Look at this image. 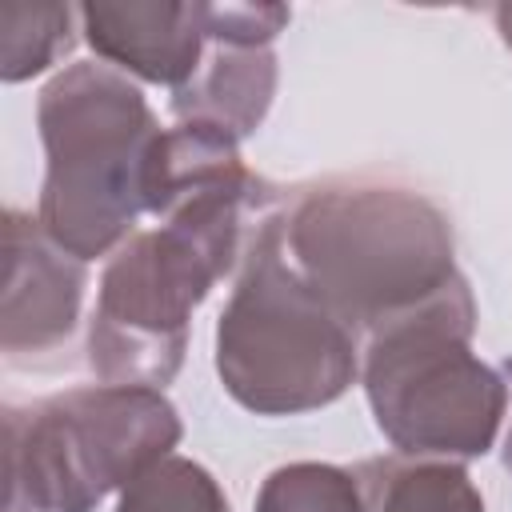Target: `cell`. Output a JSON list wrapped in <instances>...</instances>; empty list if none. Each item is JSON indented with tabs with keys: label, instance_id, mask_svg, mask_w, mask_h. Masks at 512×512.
Returning a JSON list of instances; mask_svg holds the SVG:
<instances>
[{
	"label": "cell",
	"instance_id": "3",
	"mask_svg": "<svg viewBox=\"0 0 512 512\" xmlns=\"http://www.w3.org/2000/svg\"><path fill=\"white\" fill-rule=\"evenodd\" d=\"M44 184L36 220L76 260L116 252L144 216V168L164 132L136 80L76 60L36 100Z\"/></svg>",
	"mask_w": 512,
	"mask_h": 512
},
{
	"label": "cell",
	"instance_id": "17",
	"mask_svg": "<svg viewBox=\"0 0 512 512\" xmlns=\"http://www.w3.org/2000/svg\"><path fill=\"white\" fill-rule=\"evenodd\" d=\"M504 468L512 472V424H508V436H504Z\"/></svg>",
	"mask_w": 512,
	"mask_h": 512
},
{
	"label": "cell",
	"instance_id": "9",
	"mask_svg": "<svg viewBox=\"0 0 512 512\" xmlns=\"http://www.w3.org/2000/svg\"><path fill=\"white\" fill-rule=\"evenodd\" d=\"M264 180L240 160V140L204 120H176L148 152L144 212L172 216L176 208L216 192H260Z\"/></svg>",
	"mask_w": 512,
	"mask_h": 512
},
{
	"label": "cell",
	"instance_id": "16",
	"mask_svg": "<svg viewBox=\"0 0 512 512\" xmlns=\"http://www.w3.org/2000/svg\"><path fill=\"white\" fill-rule=\"evenodd\" d=\"M492 20H496V32H500V40L512 48V0H508V4H496Z\"/></svg>",
	"mask_w": 512,
	"mask_h": 512
},
{
	"label": "cell",
	"instance_id": "4",
	"mask_svg": "<svg viewBox=\"0 0 512 512\" xmlns=\"http://www.w3.org/2000/svg\"><path fill=\"white\" fill-rule=\"evenodd\" d=\"M360 332L300 276L284 220L252 232L216 320V376L256 416H296L340 400L360 376Z\"/></svg>",
	"mask_w": 512,
	"mask_h": 512
},
{
	"label": "cell",
	"instance_id": "15",
	"mask_svg": "<svg viewBox=\"0 0 512 512\" xmlns=\"http://www.w3.org/2000/svg\"><path fill=\"white\" fill-rule=\"evenodd\" d=\"M292 12L284 4H204L200 0V24L212 44L224 48H268L284 28Z\"/></svg>",
	"mask_w": 512,
	"mask_h": 512
},
{
	"label": "cell",
	"instance_id": "14",
	"mask_svg": "<svg viewBox=\"0 0 512 512\" xmlns=\"http://www.w3.org/2000/svg\"><path fill=\"white\" fill-rule=\"evenodd\" d=\"M116 512H232V508L224 488L204 464L188 456H164L120 492Z\"/></svg>",
	"mask_w": 512,
	"mask_h": 512
},
{
	"label": "cell",
	"instance_id": "5",
	"mask_svg": "<svg viewBox=\"0 0 512 512\" xmlns=\"http://www.w3.org/2000/svg\"><path fill=\"white\" fill-rule=\"evenodd\" d=\"M180 436L176 404L144 384H84L4 408V512H92Z\"/></svg>",
	"mask_w": 512,
	"mask_h": 512
},
{
	"label": "cell",
	"instance_id": "7",
	"mask_svg": "<svg viewBox=\"0 0 512 512\" xmlns=\"http://www.w3.org/2000/svg\"><path fill=\"white\" fill-rule=\"evenodd\" d=\"M88 268L64 252L36 216L4 212V300H0V348L12 364L56 352L68 344L80 320Z\"/></svg>",
	"mask_w": 512,
	"mask_h": 512
},
{
	"label": "cell",
	"instance_id": "12",
	"mask_svg": "<svg viewBox=\"0 0 512 512\" xmlns=\"http://www.w3.org/2000/svg\"><path fill=\"white\" fill-rule=\"evenodd\" d=\"M68 4H0V76L20 84L52 68L72 48Z\"/></svg>",
	"mask_w": 512,
	"mask_h": 512
},
{
	"label": "cell",
	"instance_id": "13",
	"mask_svg": "<svg viewBox=\"0 0 512 512\" xmlns=\"http://www.w3.org/2000/svg\"><path fill=\"white\" fill-rule=\"evenodd\" d=\"M252 512H364V492L352 468L296 460L264 476Z\"/></svg>",
	"mask_w": 512,
	"mask_h": 512
},
{
	"label": "cell",
	"instance_id": "10",
	"mask_svg": "<svg viewBox=\"0 0 512 512\" xmlns=\"http://www.w3.org/2000/svg\"><path fill=\"white\" fill-rule=\"evenodd\" d=\"M276 52L272 48H224L200 64V72L172 92L176 120H204L232 132L236 140L252 136L276 96Z\"/></svg>",
	"mask_w": 512,
	"mask_h": 512
},
{
	"label": "cell",
	"instance_id": "2",
	"mask_svg": "<svg viewBox=\"0 0 512 512\" xmlns=\"http://www.w3.org/2000/svg\"><path fill=\"white\" fill-rule=\"evenodd\" d=\"M260 200L264 188L200 196L112 252L88 320V368L100 384L164 388L180 372L188 320L244 256V224Z\"/></svg>",
	"mask_w": 512,
	"mask_h": 512
},
{
	"label": "cell",
	"instance_id": "6",
	"mask_svg": "<svg viewBox=\"0 0 512 512\" xmlns=\"http://www.w3.org/2000/svg\"><path fill=\"white\" fill-rule=\"evenodd\" d=\"M468 280L428 308L384 324L360 356V384L384 440L404 456H484L508 408L504 376L472 352Z\"/></svg>",
	"mask_w": 512,
	"mask_h": 512
},
{
	"label": "cell",
	"instance_id": "1",
	"mask_svg": "<svg viewBox=\"0 0 512 512\" xmlns=\"http://www.w3.org/2000/svg\"><path fill=\"white\" fill-rule=\"evenodd\" d=\"M284 248L300 276L364 336L464 280L448 216L400 184H316L288 212Z\"/></svg>",
	"mask_w": 512,
	"mask_h": 512
},
{
	"label": "cell",
	"instance_id": "8",
	"mask_svg": "<svg viewBox=\"0 0 512 512\" xmlns=\"http://www.w3.org/2000/svg\"><path fill=\"white\" fill-rule=\"evenodd\" d=\"M92 52L124 76L184 88L204 64L200 0H96L76 8Z\"/></svg>",
	"mask_w": 512,
	"mask_h": 512
},
{
	"label": "cell",
	"instance_id": "11",
	"mask_svg": "<svg viewBox=\"0 0 512 512\" xmlns=\"http://www.w3.org/2000/svg\"><path fill=\"white\" fill-rule=\"evenodd\" d=\"M364 512H484V496L460 460L372 456L356 468Z\"/></svg>",
	"mask_w": 512,
	"mask_h": 512
}]
</instances>
